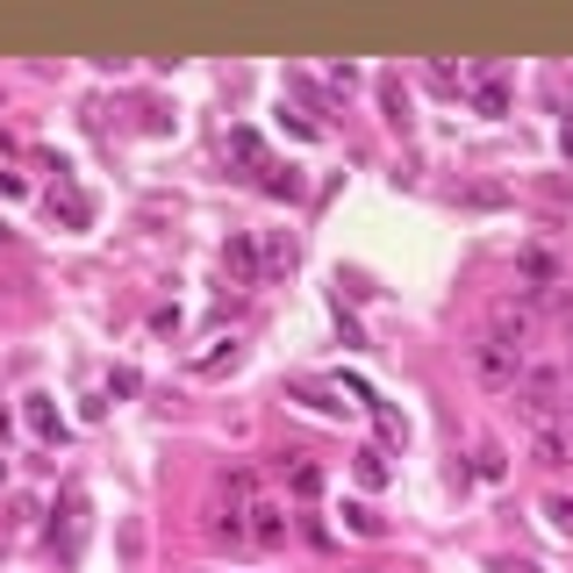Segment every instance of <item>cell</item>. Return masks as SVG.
I'll list each match as a JSON object with an SVG mask.
<instances>
[{"mask_svg":"<svg viewBox=\"0 0 573 573\" xmlns=\"http://www.w3.org/2000/svg\"><path fill=\"white\" fill-rule=\"evenodd\" d=\"M466 366H473V381L488 387V395H517V387H523V373H531V358H523V352H509V344H494V337H480L473 352H466Z\"/></svg>","mask_w":573,"mask_h":573,"instance_id":"1","label":"cell"},{"mask_svg":"<svg viewBox=\"0 0 573 573\" xmlns=\"http://www.w3.org/2000/svg\"><path fill=\"white\" fill-rule=\"evenodd\" d=\"M480 337H494V344H509V352H523L531 358V337H538V309L523 294H502L488 309V330H480Z\"/></svg>","mask_w":573,"mask_h":573,"instance_id":"2","label":"cell"},{"mask_svg":"<svg viewBox=\"0 0 573 573\" xmlns=\"http://www.w3.org/2000/svg\"><path fill=\"white\" fill-rule=\"evenodd\" d=\"M466 86H473V108H480V115H509V80H502V65H494V58H480V65L466 72Z\"/></svg>","mask_w":573,"mask_h":573,"instance_id":"3","label":"cell"},{"mask_svg":"<svg viewBox=\"0 0 573 573\" xmlns=\"http://www.w3.org/2000/svg\"><path fill=\"white\" fill-rule=\"evenodd\" d=\"M531 459L545 466V473L573 466V424H545V430H531Z\"/></svg>","mask_w":573,"mask_h":573,"instance_id":"4","label":"cell"},{"mask_svg":"<svg viewBox=\"0 0 573 573\" xmlns=\"http://www.w3.org/2000/svg\"><path fill=\"white\" fill-rule=\"evenodd\" d=\"M51 216L65 222V230H86V222H94V194H80L72 179H58V187H51Z\"/></svg>","mask_w":573,"mask_h":573,"instance_id":"5","label":"cell"},{"mask_svg":"<svg viewBox=\"0 0 573 573\" xmlns=\"http://www.w3.org/2000/svg\"><path fill=\"white\" fill-rule=\"evenodd\" d=\"M222 273L237 286H259V244H251V237H230V244H222Z\"/></svg>","mask_w":573,"mask_h":573,"instance_id":"6","label":"cell"},{"mask_svg":"<svg viewBox=\"0 0 573 573\" xmlns=\"http://www.w3.org/2000/svg\"><path fill=\"white\" fill-rule=\"evenodd\" d=\"M244 523H251V538H259V545H280V538H286V509H280V502H265V494L244 509Z\"/></svg>","mask_w":573,"mask_h":573,"instance_id":"7","label":"cell"},{"mask_svg":"<svg viewBox=\"0 0 573 573\" xmlns=\"http://www.w3.org/2000/svg\"><path fill=\"white\" fill-rule=\"evenodd\" d=\"M222 150H230L244 173H265V165H273V158H265V137H259V129H230V137H222Z\"/></svg>","mask_w":573,"mask_h":573,"instance_id":"8","label":"cell"},{"mask_svg":"<svg viewBox=\"0 0 573 573\" xmlns=\"http://www.w3.org/2000/svg\"><path fill=\"white\" fill-rule=\"evenodd\" d=\"M294 273V244H286V237H273V244L259 251V286H273V280H286Z\"/></svg>","mask_w":573,"mask_h":573,"instance_id":"9","label":"cell"},{"mask_svg":"<svg viewBox=\"0 0 573 573\" xmlns=\"http://www.w3.org/2000/svg\"><path fill=\"white\" fill-rule=\"evenodd\" d=\"M286 488H294L301 502H315V494H323V466H315V459H294V466H286Z\"/></svg>","mask_w":573,"mask_h":573,"instance_id":"10","label":"cell"},{"mask_svg":"<svg viewBox=\"0 0 573 573\" xmlns=\"http://www.w3.org/2000/svg\"><path fill=\"white\" fill-rule=\"evenodd\" d=\"M381 108H387V123H395V129H409V94H402L395 72H381Z\"/></svg>","mask_w":573,"mask_h":573,"instance_id":"11","label":"cell"},{"mask_svg":"<svg viewBox=\"0 0 573 573\" xmlns=\"http://www.w3.org/2000/svg\"><path fill=\"white\" fill-rule=\"evenodd\" d=\"M259 187H265V194H280V201H301V173H294V165H265Z\"/></svg>","mask_w":573,"mask_h":573,"instance_id":"12","label":"cell"},{"mask_svg":"<svg viewBox=\"0 0 573 573\" xmlns=\"http://www.w3.org/2000/svg\"><path fill=\"white\" fill-rule=\"evenodd\" d=\"M358 480H366V488H387V451H381V445L358 451Z\"/></svg>","mask_w":573,"mask_h":573,"instance_id":"13","label":"cell"},{"mask_svg":"<svg viewBox=\"0 0 573 573\" xmlns=\"http://www.w3.org/2000/svg\"><path fill=\"white\" fill-rule=\"evenodd\" d=\"M344 523H352V531H358V538H381V517H373V509H366V502H344Z\"/></svg>","mask_w":573,"mask_h":573,"instance_id":"14","label":"cell"},{"mask_svg":"<svg viewBox=\"0 0 573 573\" xmlns=\"http://www.w3.org/2000/svg\"><path fill=\"white\" fill-rule=\"evenodd\" d=\"M29 430H37V437H58V409H51V402H29Z\"/></svg>","mask_w":573,"mask_h":573,"instance_id":"15","label":"cell"},{"mask_svg":"<svg viewBox=\"0 0 573 573\" xmlns=\"http://www.w3.org/2000/svg\"><path fill=\"white\" fill-rule=\"evenodd\" d=\"M473 473H480V480H502V451H494V445H480V459H473Z\"/></svg>","mask_w":573,"mask_h":573,"instance_id":"16","label":"cell"},{"mask_svg":"<svg viewBox=\"0 0 573 573\" xmlns=\"http://www.w3.org/2000/svg\"><path fill=\"white\" fill-rule=\"evenodd\" d=\"M545 517H552V523H560V531L573 538V502H566V494H552V502H545Z\"/></svg>","mask_w":573,"mask_h":573,"instance_id":"17","label":"cell"},{"mask_svg":"<svg viewBox=\"0 0 573 573\" xmlns=\"http://www.w3.org/2000/svg\"><path fill=\"white\" fill-rule=\"evenodd\" d=\"M494 573H538V566H531V560H502Z\"/></svg>","mask_w":573,"mask_h":573,"instance_id":"18","label":"cell"},{"mask_svg":"<svg viewBox=\"0 0 573 573\" xmlns=\"http://www.w3.org/2000/svg\"><path fill=\"white\" fill-rule=\"evenodd\" d=\"M560 150H566V158H573V123H566V129H560Z\"/></svg>","mask_w":573,"mask_h":573,"instance_id":"19","label":"cell"},{"mask_svg":"<svg viewBox=\"0 0 573 573\" xmlns=\"http://www.w3.org/2000/svg\"><path fill=\"white\" fill-rule=\"evenodd\" d=\"M0 488H8V459H0Z\"/></svg>","mask_w":573,"mask_h":573,"instance_id":"20","label":"cell"}]
</instances>
